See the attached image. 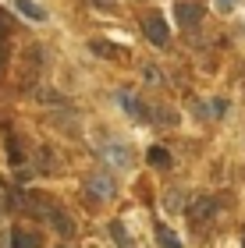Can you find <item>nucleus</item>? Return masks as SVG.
<instances>
[{"label":"nucleus","mask_w":245,"mask_h":248,"mask_svg":"<svg viewBox=\"0 0 245 248\" xmlns=\"http://www.w3.org/2000/svg\"><path fill=\"white\" fill-rule=\"evenodd\" d=\"M85 191H89V199L107 202V199L117 195V177L110 174V170H93V174L85 177Z\"/></svg>","instance_id":"nucleus-1"},{"label":"nucleus","mask_w":245,"mask_h":248,"mask_svg":"<svg viewBox=\"0 0 245 248\" xmlns=\"http://www.w3.org/2000/svg\"><path fill=\"white\" fill-rule=\"evenodd\" d=\"M174 21L185 29H196L199 21H203V4L199 0H178L174 4Z\"/></svg>","instance_id":"nucleus-2"},{"label":"nucleus","mask_w":245,"mask_h":248,"mask_svg":"<svg viewBox=\"0 0 245 248\" xmlns=\"http://www.w3.org/2000/svg\"><path fill=\"white\" fill-rule=\"evenodd\" d=\"M142 32H146V39L153 43V46H167V43H171V36H167V21L160 15L142 18Z\"/></svg>","instance_id":"nucleus-3"},{"label":"nucleus","mask_w":245,"mask_h":248,"mask_svg":"<svg viewBox=\"0 0 245 248\" xmlns=\"http://www.w3.org/2000/svg\"><path fill=\"white\" fill-rule=\"evenodd\" d=\"M47 223H50V227L61 234V238H75V234H79V227H75V220H71V217H68L64 209H57V206H50V209H47Z\"/></svg>","instance_id":"nucleus-4"},{"label":"nucleus","mask_w":245,"mask_h":248,"mask_svg":"<svg viewBox=\"0 0 245 248\" xmlns=\"http://www.w3.org/2000/svg\"><path fill=\"white\" fill-rule=\"evenodd\" d=\"M114 99H117V107L125 110L128 117H135V121L142 117V99L135 96V89H131V85H121L117 93H114Z\"/></svg>","instance_id":"nucleus-5"},{"label":"nucleus","mask_w":245,"mask_h":248,"mask_svg":"<svg viewBox=\"0 0 245 248\" xmlns=\"http://www.w3.org/2000/svg\"><path fill=\"white\" fill-rule=\"evenodd\" d=\"M99 153H103V160H110L114 167H131V163H135L131 149H128V145H121V142H107Z\"/></svg>","instance_id":"nucleus-6"},{"label":"nucleus","mask_w":245,"mask_h":248,"mask_svg":"<svg viewBox=\"0 0 245 248\" xmlns=\"http://www.w3.org/2000/svg\"><path fill=\"white\" fill-rule=\"evenodd\" d=\"M185 209H188V220L192 223H203V220H210L217 213V202L210 195H203V199H192V206H185Z\"/></svg>","instance_id":"nucleus-7"},{"label":"nucleus","mask_w":245,"mask_h":248,"mask_svg":"<svg viewBox=\"0 0 245 248\" xmlns=\"http://www.w3.org/2000/svg\"><path fill=\"white\" fill-rule=\"evenodd\" d=\"M15 248H43V238L36 231H15Z\"/></svg>","instance_id":"nucleus-8"},{"label":"nucleus","mask_w":245,"mask_h":248,"mask_svg":"<svg viewBox=\"0 0 245 248\" xmlns=\"http://www.w3.org/2000/svg\"><path fill=\"white\" fill-rule=\"evenodd\" d=\"M15 4H18V11H21L25 18H32V21H47V11H43L39 4H32V0H15Z\"/></svg>","instance_id":"nucleus-9"},{"label":"nucleus","mask_w":245,"mask_h":248,"mask_svg":"<svg viewBox=\"0 0 245 248\" xmlns=\"http://www.w3.org/2000/svg\"><path fill=\"white\" fill-rule=\"evenodd\" d=\"M110 238H114V241H117L121 248H131V238H128V231H125V223H117V220H114V223H110Z\"/></svg>","instance_id":"nucleus-10"},{"label":"nucleus","mask_w":245,"mask_h":248,"mask_svg":"<svg viewBox=\"0 0 245 248\" xmlns=\"http://www.w3.org/2000/svg\"><path fill=\"white\" fill-rule=\"evenodd\" d=\"M157 241H160L163 248H181V241H178V238H174V234H171V231H167V227H163V223H160V227H157Z\"/></svg>","instance_id":"nucleus-11"},{"label":"nucleus","mask_w":245,"mask_h":248,"mask_svg":"<svg viewBox=\"0 0 245 248\" xmlns=\"http://www.w3.org/2000/svg\"><path fill=\"white\" fill-rule=\"evenodd\" d=\"M36 99H43V103H68V99H64L61 93H53V89H47V85L36 89Z\"/></svg>","instance_id":"nucleus-12"},{"label":"nucleus","mask_w":245,"mask_h":248,"mask_svg":"<svg viewBox=\"0 0 245 248\" xmlns=\"http://www.w3.org/2000/svg\"><path fill=\"white\" fill-rule=\"evenodd\" d=\"M167 202H163V206L167 209H171V213H178V209H185V195H181V191H167V195H163Z\"/></svg>","instance_id":"nucleus-13"},{"label":"nucleus","mask_w":245,"mask_h":248,"mask_svg":"<svg viewBox=\"0 0 245 248\" xmlns=\"http://www.w3.org/2000/svg\"><path fill=\"white\" fill-rule=\"evenodd\" d=\"M149 163H157V167H171V156H167V149L153 145V149H149Z\"/></svg>","instance_id":"nucleus-14"},{"label":"nucleus","mask_w":245,"mask_h":248,"mask_svg":"<svg viewBox=\"0 0 245 248\" xmlns=\"http://www.w3.org/2000/svg\"><path fill=\"white\" fill-rule=\"evenodd\" d=\"M11 32H15V21H11V15H7L4 7H0V43H4Z\"/></svg>","instance_id":"nucleus-15"},{"label":"nucleus","mask_w":245,"mask_h":248,"mask_svg":"<svg viewBox=\"0 0 245 248\" xmlns=\"http://www.w3.org/2000/svg\"><path fill=\"white\" fill-rule=\"evenodd\" d=\"M89 50H93V53H103V57H121V53H125V50H117V46H107V43H93Z\"/></svg>","instance_id":"nucleus-16"},{"label":"nucleus","mask_w":245,"mask_h":248,"mask_svg":"<svg viewBox=\"0 0 245 248\" xmlns=\"http://www.w3.org/2000/svg\"><path fill=\"white\" fill-rule=\"evenodd\" d=\"M142 78H146L149 85H157V82H160V71H157L153 64H142Z\"/></svg>","instance_id":"nucleus-17"},{"label":"nucleus","mask_w":245,"mask_h":248,"mask_svg":"<svg viewBox=\"0 0 245 248\" xmlns=\"http://www.w3.org/2000/svg\"><path fill=\"white\" fill-rule=\"evenodd\" d=\"M210 114L224 117V114H228V99H213V103H210Z\"/></svg>","instance_id":"nucleus-18"},{"label":"nucleus","mask_w":245,"mask_h":248,"mask_svg":"<svg viewBox=\"0 0 245 248\" xmlns=\"http://www.w3.org/2000/svg\"><path fill=\"white\" fill-rule=\"evenodd\" d=\"M192 114H196V117H210V103H203V99H196V103H192Z\"/></svg>","instance_id":"nucleus-19"},{"label":"nucleus","mask_w":245,"mask_h":248,"mask_svg":"<svg viewBox=\"0 0 245 248\" xmlns=\"http://www.w3.org/2000/svg\"><path fill=\"white\" fill-rule=\"evenodd\" d=\"M89 4H93L96 11H114V7H117V0H89Z\"/></svg>","instance_id":"nucleus-20"},{"label":"nucleus","mask_w":245,"mask_h":248,"mask_svg":"<svg viewBox=\"0 0 245 248\" xmlns=\"http://www.w3.org/2000/svg\"><path fill=\"white\" fill-rule=\"evenodd\" d=\"M4 61H7V46L0 43V67H4Z\"/></svg>","instance_id":"nucleus-21"},{"label":"nucleus","mask_w":245,"mask_h":248,"mask_svg":"<svg viewBox=\"0 0 245 248\" xmlns=\"http://www.w3.org/2000/svg\"><path fill=\"white\" fill-rule=\"evenodd\" d=\"M235 7V0H220V11H231Z\"/></svg>","instance_id":"nucleus-22"}]
</instances>
